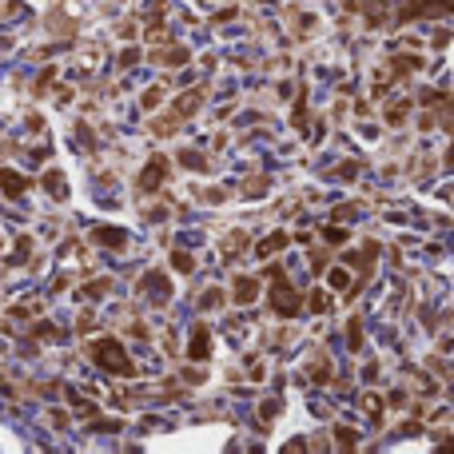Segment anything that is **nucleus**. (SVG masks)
Wrapping results in <instances>:
<instances>
[{
  "instance_id": "nucleus-3",
  "label": "nucleus",
  "mask_w": 454,
  "mask_h": 454,
  "mask_svg": "<svg viewBox=\"0 0 454 454\" xmlns=\"http://www.w3.org/2000/svg\"><path fill=\"white\" fill-rule=\"evenodd\" d=\"M163 175H168V160L156 156V160L144 168V175H140V192H156V187L163 184Z\"/></svg>"
},
{
  "instance_id": "nucleus-9",
  "label": "nucleus",
  "mask_w": 454,
  "mask_h": 454,
  "mask_svg": "<svg viewBox=\"0 0 454 454\" xmlns=\"http://www.w3.org/2000/svg\"><path fill=\"white\" fill-rule=\"evenodd\" d=\"M283 247H287V235H283V232H271L267 239L259 243V255H275V251H283Z\"/></svg>"
},
{
  "instance_id": "nucleus-7",
  "label": "nucleus",
  "mask_w": 454,
  "mask_h": 454,
  "mask_svg": "<svg viewBox=\"0 0 454 454\" xmlns=\"http://www.w3.org/2000/svg\"><path fill=\"white\" fill-rule=\"evenodd\" d=\"M144 291H147V295H160V299H168V295H172V283L163 279L160 271H152V275L144 279Z\"/></svg>"
},
{
  "instance_id": "nucleus-5",
  "label": "nucleus",
  "mask_w": 454,
  "mask_h": 454,
  "mask_svg": "<svg viewBox=\"0 0 454 454\" xmlns=\"http://www.w3.org/2000/svg\"><path fill=\"white\" fill-rule=\"evenodd\" d=\"M208 351H211V335L203 331V327H199V331L192 335V347H187V359H196V363H199V359H208Z\"/></svg>"
},
{
  "instance_id": "nucleus-4",
  "label": "nucleus",
  "mask_w": 454,
  "mask_h": 454,
  "mask_svg": "<svg viewBox=\"0 0 454 454\" xmlns=\"http://www.w3.org/2000/svg\"><path fill=\"white\" fill-rule=\"evenodd\" d=\"M0 192L8 199H20L28 192V180L20 172H13V168H0Z\"/></svg>"
},
{
  "instance_id": "nucleus-14",
  "label": "nucleus",
  "mask_w": 454,
  "mask_h": 454,
  "mask_svg": "<svg viewBox=\"0 0 454 454\" xmlns=\"http://www.w3.org/2000/svg\"><path fill=\"white\" fill-rule=\"evenodd\" d=\"M311 311H327V295H323V291L311 295Z\"/></svg>"
},
{
  "instance_id": "nucleus-15",
  "label": "nucleus",
  "mask_w": 454,
  "mask_h": 454,
  "mask_svg": "<svg viewBox=\"0 0 454 454\" xmlns=\"http://www.w3.org/2000/svg\"><path fill=\"white\" fill-rule=\"evenodd\" d=\"M331 283L335 287H347V271H331Z\"/></svg>"
},
{
  "instance_id": "nucleus-6",
  "label": "nucleus",
  "mask_w": 454,
  "mask_h": 454,
  "mask_svg": "<svg viewBox=\"0 0 454 454\" xmlns=\"http://www.w3.org/2000/svg\"><path fill=\"white\" fill-rule=\"evenodd\" d=\"M92 239H100L104 247H123V243H128V232H120V227H96Z\"/></svg>"
},
{
  "instance_id": "nucleus-13",
  "label": "nucleus",
  "mask_w": 454,
  "mask_h": 454,
  "mask_svg": "<svg viewBox=\"0 0 454 454\" xmlns=\"http://www.w3.org/2000/svg\"><path fill=\"white\" fill-rule=\"evenodd\" d=\"M172 263H175L180 271H192V255H184V251H175V255H172Z\"/></svg>"
},
{
  "instance_id": "nucleus-11",
  "label": "nucleus",
  "mask_w": 454,
  "mask_h": 454,
  "mask_svg": "<svg viewBox=\"0 0 454 454\" xmlns=\"http://www.w3.org/2000/svg\"><path fill=\"white\" fill-rule=\"evenodd\" d=\"M199 100H203V92H192V96H184L180 104H175V112H180V116H192V112L199 108Z\"/></svg>"
},
{
  "instance_id": "nucleus-2",
  "label": "nucleus",
  "mask_w": 454,
  "mask_h": 454,
  "mask_svg": "<svg viewBox=\"0 0 454 454\" xmlns=\"http://www.w3.org/2000/svg\"><path fill=\"white\" fill-rule=\"evenodd\" d=\"M267 275H271V283H275V291H271V303H275V311H279V315H295V311H299V295L287 287L283 271L275 267V271H267Z\"/></svg>"
},
{
  "instance_id": "nucleus-8",
  "label": "nucleus",
  "mask_w": 454,
  "mask_h": 454,
  "mask_svg": "<svg viewBox=\"0 0 454 454\" xmlns=\"http://www.w3.org/2000/svg\"><path fill=\"white\" fill-rule=\"evenodd\" d=\"M44 187H48V196H56V199H64V196H68L64 172H48V175H44Z\"/></svg>"
},
{
  "instance_id": "nucleus-12",
  "label": "nucleus",
  "mask_w": 454,
  "mask_h": 454,
  "mask_svg": "<svg viewBox=\"0 0 454 454\" xmlns=\"http://www.w3.org/2000/svg\"><path fill=\"white\" fill-rule=\"evenodd\" d=\"M160 60H163V64H184V60H187V52H184V48H168Z\"/></svg>"
},
{
  "instance_id": "nucleus-1",
  "label": "nucleus",
  "mask_w": 454,
  "mask_h": 454,
  "mask_svg": "<svg viewBox=\"0 0 454 454\" xmlns=\"http://www.w3.org/2000/svg\"><path fill=\"white\" fill-rule=\"evenodd\" d=\"M88 355H92V363H96V367L108 370V375H135L132 359L123 355V347L116 343V339H96V343L88 347Z\"/></svg>"
},
{
  "instance_id": "nucleus-10",
  "label": "nucleus",
  "mask_w": 454,
  "mask_h": 454,
  "mask_svg": "<svg viewBox=\"0 0 454 454\" xmlns=\"http://www.w3.org/2000/svg\"><path fill=\"white\" fill-rule=\"evenodd\" d=\"M255 291H259L255 279H239V283H235V299H239V303H251V299H255Z\"/></svg>"
}]
</instances>
